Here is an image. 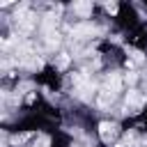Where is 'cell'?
I'll return each instance as SVG.
<instances>
[{
  "label": "cell",
  "instance_id": "6da1fadb",
  "mask_svg": "<svg viewBox=\"0 0 147 147\" xmlns=\"http://www.w3.org/2000/svg\"><path fill=\"white\" fill-rule=\"evenodd\" d=\"M106 9H108V11H113V14H115V11H117V5H106Z\"/></svg>",
  "mask_w": 147,
  "mask_h": 147
}]
</instances>
